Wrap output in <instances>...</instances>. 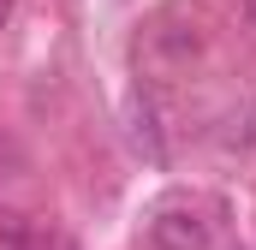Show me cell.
<instances>
[{"label":"cell","mask_w":256,"mask_h":250,"mask_svg":"<svg viewBox=\"0 0 256 250\" xmlns=\"http://www.w3.org/2000/svg\"><path fill=\"white\" fill-rule=\"evenodd\" d=\"M149 244L155 250H214V232L196 208H161L149 220Z\"/></svg>","instance_id":"obj_1"},{"label":"cell","mask_w":256,"mask_h":250,"mask_svg":"<svg viewBox=\"0 0 256 250\" xmlns=\"http://www.w3.org/2000/svg\"><path fill=\"white\" fill-rule=\"evenodd\" d=\"M0 250H48V238H42V226L30 220V214H0Z\"/></svg>","instance_id":"obj_2"},{"label":"cell","mask_w":256,"mask_h":250,"mask_svg":"<svg viewBox=\"0 0 256 250\" xmlns=\"http://www.w3.org/2000/svg\"><path fill=\"white\" fill-rule=\"evenodd\" d=\"M6 18H12V0H0V24H6Z\"/></svg>","instance_id":"obj_3"}]
</instances>
